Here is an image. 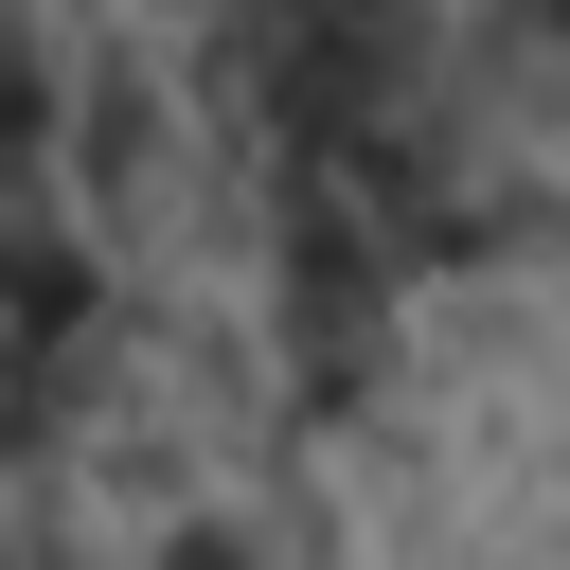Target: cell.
<instances>
[{"label":"cell","mask_w":570,"mask_h":570,"mask_svg":"<svg viewBox=\"0 0 570 570\" xmlns=\"http://www.w3.org/2000/svg\"><path fill=\"white\" fill-rule=\"evenodd\" d=\"M463 53H481L534 125H570V0H463Z\"/></svg>","instance_id":"1"}]
</instances>
